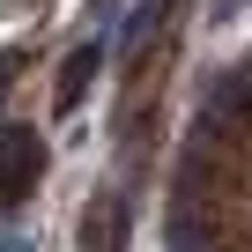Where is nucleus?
<instances>
[{"instance_id": "nucleus-1", "label": "nucleus", "mask_w": 252, "mask_h": 252, "mask_svg": "<svg viewBox=\"0 0 252 252\" xmlns=\"http://www.w3.org/2000/svg\"><path fill=\"white\" fill-rule=\"evenodd\" d=\"M37 178H45V141L30 134V126H0V200L15 208Z\"/></svg>"}, {"instance_id": "nucleus-2", "label": "nucleus", "mask_w": 252, "mask_h": 252, "mask_svg": "<svg viewBox=\"0 0 252 252\" xmlns=\"http://www.w3.org/2000/svg\"><path fill=\"white\" fill-rule=\"evenodd\" d=\"M82 245L89 252H126V208L96 200V215H82Z\"/></svg>"}, {"instance_id": "nucleus-3", "label": "nucleus", "mask_w": 252, "mask_h": 252, "mask_svg": "<svg viewBox=\"0 0 252 252\" xmlns=\"http://www.w3.org/2000/svg\"><path fill=\"white\" fill-rule=\"evenodd\" d=\"M96 67H104V52H96V45H82V52H67V74H60V89H52V104H60V111H74V104H82V89L96 82Z\"/></svg>"}]
</instances>
